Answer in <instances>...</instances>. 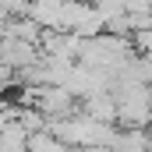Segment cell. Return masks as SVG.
Wrapping results in <instances>:
<instances>
[{
  "mask_svg": "<svg viewBox=\"0 0 152 152\" xmlns=\"http://www.w3.org/2000/svg\"><path fill=\"white\" fill-rule=\"evenodd\" d=\"M39 57H42V53H39V46H36V42L0 36V64H7L11 71H18V75H28V71L39 64Z\"/></svg>",
  "mask_w": 152,
  "mask_h": 152,
  "instance_id": "obj_1",
  "label": "cell"
},
{
  "mask_svg": "<svg viewBox=\"0 0 152 152\" xmlns=\"http://www.w3.org/2000/svg\"><path fill=\"white\" fill-rule=\"evenodd\" d=\"M81 113L92 117V120H99V124H117V96L113 92H96V96H88V99H81Z\"/></svg>",
  "mask_w": 152,
  "mask_h": 152,
  "instance_id": "obj_2",
  "label": "cell"
},
{
  "mask_svg": "<svg viewBox=\"0 0 152 152\" xmlns=\"http://www.w3.org/2000/svg\"><path fill=\"white\" fill-rule=\"evenodd\" d=\"M110 152H152L149 131H134V127H117Z\"/></svg>",
  "mask_w": 152,
  "mask_h": 152,
  "instance_id": "obj_3",
  "label": "cell"
},
{
  "mask_svg": "<svg viewBox=\"0 0 152 152\" xmlns=\"http://www.w3.org/2000/svg\"><path fill=\"white\" fill-rule=\"evenodd\" d=\"M25 152H71L53 131H36V134H28V149Z\"/></svg>",
  "mask_w": 152,
  "mask_h": 152,
  "instance_id": "obj_4",
  "label": "cell"
},
{
  "mask_svg": "<svg viewBox=\"0 0 152 152\" xmlns=\"http://www.w3.org/2000/svg\"><path fill=\"white\" fill-rule=\"evenodd\" d=\"M14 85H21V75H18V71H11L7 64H0V96H4V92H11Z\"/></svg>",
  "mask_w": 152,
  "mask_h": 152,
  "instance_id": "obj_5",
  "label": "cell"
},
{
  "mask_svg": "<svg viewBox=\"0 0 152 152\" xmlns=\"http://www.w3.org/2000/svg\"><path fill=\"white\" fill-rule=\"evenodd\" d=\"M127 14H152V0H127Z\"/></svg>",
  "mask_w": 152,
  "mask_h": 152,
  "instance_id": "obj_6",
  "label": "cell"
}]
</instances>
